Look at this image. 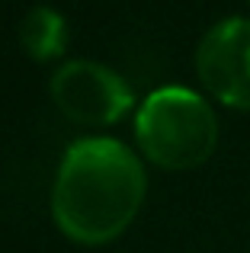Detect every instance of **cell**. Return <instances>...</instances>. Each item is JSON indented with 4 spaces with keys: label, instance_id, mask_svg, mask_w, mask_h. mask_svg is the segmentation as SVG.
<instances>
[{
    "label": "cell",
    "instance_id": "obj_4",
    "mask_svg": "<svg viewBox=\"0 0 250 253\" xmlns=\"http://www.w3.org/2000/svg\"><path fill=\"white\" fill-rule=\"evenodd\" d=\"M196 74L225 106L250 109V19L228 16L202 36Z\"/></svg>",
    "mask_w": 250,
    "mask_h": 253
},
{
    "label": "cell",
    "instance_id": "obj_1",
    "mask_svg": "<svg viewBox=\"0 0 250 253\" xmlns=\"http://www.w3.org/2000/svg\"><path fill=\"white\" fill-rule=\"evenodd\" d=\"M144 167L116 138H81L61 157L51 186L55 224L77 244H106L144 202Z\"/></svg>",
    "mask_w": 250,
    "mask_h": 253
},
{
    "label": "cell",
    "instance_id": "obj_3",
    "mask_svg": "<svg viewBox=\"0 0 250 253\" xmlns=\"http://www.w3.org/2000/svg\"><path fill=\"white\" fill-rule=\"evenodd\" d=\"M51 99L77 125H113L131 109V86L100 61L74 58L51 74Z\"/></svg>",
    "mask_w": 250,
    "mask_h": 253
},
{
    "label": "cell",
    "instance_id": "obj_5",
    "mask_svg": "<svg viewBox=\"0 0 250 253\" xmlns=\"http://www.w3.org/2000/svg\"><path fill=\"white\" fill-rule=\"evenodd\" d=\"M19 42H23L26 55H32L36 61H48L58 58L68 45V26L64 16L51 6H32L19 23Z\"/></svg>",
    "mask_w": 250,
    "mask_h": 253
},
{
    "label": "cell",
    "instance_id": "obj_2",
    "mask_svg": "<svg viewBox=\"0 0 250 253\" xmlns=\"http://www.w3.org/2000/svg\"><path fill=\"white\" fill-rule=\"evenodd\" d=\"M135 138L151 164L189 170L212 157L218 144V119L196 90L161 86L138 106Z\"/></svg>",
    "mask_w": 250,
    "mask_h": 253
}]
</instances>
